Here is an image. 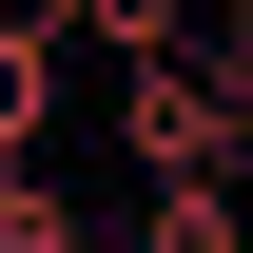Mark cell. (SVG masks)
<instances>
[{"label":"cell","instance_id":"6da1fadb","mask_svg":"<svg viewBox=\"0 0 253 253\" xmlns=\"http://www.w3.org/2000/svg\"><path fill=\"white\" fill-rule=\"evenodd\" d=\"M39 136H59V20H0V175H39Z\"/></svg>","mask_w":253,"mask_h":253},{"label":"cell","instance_id":"7a4b0ae2","mask_svg":"<svg viewBox=\"0 0 253 253\" xmlns=\"http://www.w3.org/2000/svg\"><path fill=\"white\" fill-rule=\"evenodd\" d=\"M0 20H20V0H0Z\"/></svg>","mask_w":253,"mask_h":253}]
</instances>
